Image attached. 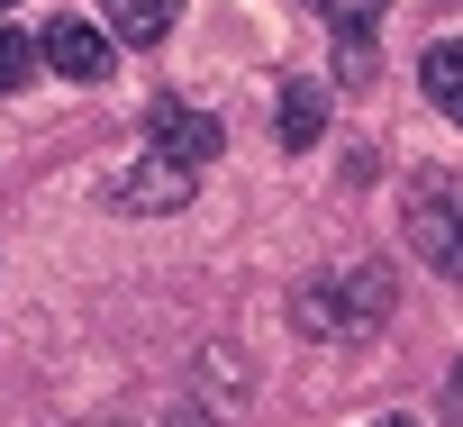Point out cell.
Returning a JSON list of instances; mask_svg holds the SVG:
<instances>
[{
	"label": "cell",
	"instance_id": "6da1fadb",
	"mask_svg": "<svg viewBox=\"0 0 463 427\" xmlns=\"http://www.w3.org/2000/svg\"><path fill=\"white\" fill-rule=\"evenodd\" d=\"M391 264H336V273H309L291 291V327L318 337V346H354L373 327H391Z\"/></svg>",
	"mask_w": 463,
	"mask_h": 427
},
{
	"label": "cell",
	"instance_id": "7a4b0ae2",
	"mask_svg": "<svg viewBox=\"0 0 463 427\" xmlns=\"http://www.w3.org/2000/svg\"><path fill=\"white\" fill-rule=\"evenodd\" d=\"M400 228H409V255H418L427 273L463 282V182H454V173H418V182H409Z\"/></svg>",
	"mask_w": 463,
	"mask_h": 427
},
{
	"label": "cell",
	"instance_id": "3957f363",
	"mask_svg": "<svg viewBox=\"0 0 463 427\" xmlns=\"http://www.w3.org/2000/svg\"><path fill=\"white\" fill-rule=\"evenodd\" d=\"M191 191H200V173L146 146V155H137V164L118 173V191H109V200L128 209V219H164V209H191Z\"/></svg>",
	"mask_w": 463,
	"mask_h": 427
},
{
	"label": "cell",
	"instance_id": "277c9868",
	"mask_svg": "<svg viewBox=\"0 0 463 427\" xmlns=\"http://www.w3.org/2000/svg\"><path fill=\"white\" fill-rule=\"evenodd\" d=\"M37 55H46L64 82H100V73L118 64V37H109V28H91V19H46Z\"/></svg>",
	"mask_w": 463,
	"mask_h": 427
},
{
	"label": "cell",
	"instance_id": "5b68a950",
	"mask_svg": "<svg viewBox=\"0 0 463 427\" xmlns=\"http://www.w3.org/2000/svg\"><path fill=\"white\" fill-rule=\"evenodd\" d=\"M146 146L173 155V164H191V173H209V155H218V119L191 109V100H155V109H146Z\"/></svg>",
	"mask_w": 463,
	"mask_h": 427
},
{
	"label": "cell",
	"instance_id": "8992f818",
	"mask_svg": "<svg viewBox=\"0 0 463 427\" xmlns=\"http://www.w3.org/2000/svg\"><path fill=\"white\" fill-rule=\"evenodd\" d=\"M182 10H191V0H109V37L118 46H164Z\"/></svg>",
	"mask_w": 463,
	"mask_h": 427
},
{
	"label": "cell",
	"instance_id": "52a82bcc",
	"mask_svg": "<svg viewBox=\"0 0 463 427\" xmlns=\"http://www.w3.org/2000/svg\"><path fill=\"white\" fill-rule=\"evenodd\" d=\"M327 137V91L318 82H282V155H309Z\"/></svg>",
	"mask_w": 463,
	"mask_h": 427
},
{
	"label": "cell",
	"instance_id": "ba28073f",
	"mask_svg": "<svg viewBox=\"0 0 463 427\" xmlns=\"http://www.w3.org/2000/svg\"><path fill=\"white\" fill-rule=\"evenodd\" d=\"M418 82H427V100L463 128V37H436V46L418 55Z\"/></svg>",
	"mask_w": 463,
	"mask_h": 427
},
{
	"label": "cell",
	"instance_id": "9c48e42d",
	"mask_svg": "<svg viewBox=\"0 0 463 427\" xmlns=\"http://www.w3.org/2000/svg\"><path fill=\"white\" fill-rule=\"evenodd\" d=\"M309 10H318V28H327L336 46H373V37H382V10H391V0H309Z\"/></svg>",
	"mask_w": 463,
	"mask_h": 427
},
{
	"label": "cell",
	"instance_id": "30bf717a",
	"mask_svg": "<svg viewBox=\"0 0 463 427\" xmlns=\"http://www.w3.org/2000/svg\"><path fill=\"white\" fill-rule=\"evenodd\" d=\"M37 64H46V55H37V37L0 28V100H10V91H28V82H37Z\"/></svg>",
	"mask_w": 463,
	"mask_h": 427
},
{
	"label": "cell",
	"instance_id": "8fae6325",
	"mask_svg": "<svg viewBox=\"0 0 463 427\" xmlns=\"http://www.w3.org/2000/svg\"><path fill=\"white\" fill-rule=\"evenodd\" d=\"M445 418H454V427H463V364H454V373H445Z\"/></svg>",
	"mask_w": 463,
	"mask_h": 427
},
{
	"label": "cell",
	"instance_id": "7c38bea8",
	"mask_svg": "<svg viewBox=\"0 0 463 427\" xmlns=\"http://www.w3.org/2000/svg\"><path fill=\"white\" fill-rule=\"evenodd\" d=\"M373 427H418V418H373Z\"/></svg>",
	"mask_w": 463,
	"mask_h": 427
},
{
	"label": "cell",
	"instance_id": "4fadbf2b",
	"mask_svg": "<svg viewBox=\"0 0 463 427\" xmlns=\"http://www.w3.org/2000/svg\"><path fill=\"white\" fill-rule=\"evenodd\" d=\"M0 10H10V0H0Z\"/></svg>",
	"mask_w": 463,
	"mask_h": 427
}]
</instances>
